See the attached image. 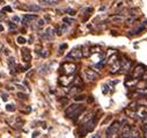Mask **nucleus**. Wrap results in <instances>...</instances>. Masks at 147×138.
Instances as JSON below:
<instances>
[{
	"mask_svg": "<svg viewBox=\"0 0 147 138\" xmlns=\"http://www.w3.org/2000/svg\"><path fill=\"white\" fill-rule=\"evenodd\" d=\"M103 93H104V94L108 93V85H104V86H103Z\"/></svg>",
	"mask_w": 147,
	"mask_h": 138,
	"instance_id": "34",
	"label": "nucleus"
},
{
	"mask_svg": "<svg viewBox=\"0 0 147 138\" xmlns=\"http://www.w3.org/2000/svg\"><path fill=\"white\" fill-rule=\"evenodd\" d=\"M130 137H132V138H139V137H141V135H140V132L138 130L132 129L131 132H130Z\"/></svg>",
	"mask_w": 147,
	"mask_h": 138,
	"instance_id": "16",
	"label": "nucleus"
},
{
	"mask_svg": "<svg viewBox=\"0 0 147 138\" xmlns=\"http://www.w3.org/2000/svg\"><path fill=\"white\" fill-rule=\"evenodd\" d=\"M60 71H61L64 74L71 76V74H73V73L77 71V65L73 64V63H65V64L61 65Z\"/></svg>",
	"mask_w": 147,
	"mask_h": 138,
	"instance_id": "2",
	"label": "nucleus"
},
{
	"mask_svg": "<svg viewBox=\"0 0 147 138\" xmlns=\"http://www.w3.org/2000/svg\"><path fill=\"white\" fill-rule=\"evenodd\" d=\"M57 1L56 0H40V4L41 5H45V6H48V5H53V4H56Z\"/></svg>",
	"mask_w": 147,
	"mask_h": 138,
	"instance_id": "15",
	"label": "nucleus"
},
{
	"mask_svg": "<svg viewBox=\"0 0 147 138\" xmlns=\"http://www.w3.org/2000/svg\"><path fill=\"white\" fill-rule=\"evenodd\" d=\"M5 55H7V56H8V55H9V52H8V50H7V49H6V50H5Z\"/></svg>",
	"mask_w": 147,
	"mask_h": 138,
	"instance_id": "39",
	"label": "nucleus"
},
{
	"mask_svg": "<svg viewBox=\"0 0 147 138\" xmlns=\"http://www.w3.org/2000/svg\"><path fill=\"white\" fill-rule=\"evenodd\" d=\"M119 128H121V122L119 121H115L108 128V130H107V137H113L114 135H116L118 132Z\"/></svg>",
	"mask_w": 147,
	"mask_h": 138,
	"instance_id": "3",
	"label": "nucleus"
},
{
	"mask_svg": "<svg viewBox=\"0 0 147 138\" xmlns=\"http://www.w3.org/2000/svg\"><path fill=\"white\" fill-rule=\"evenodd\" d=\"M26 11H30V12H38L41 9L40 6H36V5H27L23 7Z\"/></svg>",
	"mask_w": 147,
	"mask_h": 138,
	"instance_id": "13",
	"label": "nucleus"
},
{
	"mask_svg": "<svg viewBox=\"0 0 147 138\" xmlns=\"http://www.w3.org/2000/svg\"><path fill=\"white\" fill-rule=\"evenodd\" d=\"M76 85H78V86H81V85H82V80H81L79 77L76 78Z\"/></svg>",
	"mask_w": 147,
	"mask_h": 138,
	"instance_id": "27",
	"label": "nucleus"
},
{
	"mask_svg": "<svg viewBox=\"0 0 147 138\" xmlns=\"http://www.w3.org/2000/svg\"><path fill=\"white\" fill-rule=\"evenodd\" d=\"M3 11H4V12H12V7H9V6H5V7L3 8Z\"/></svg>",
	"mask_w": 147,
	"mask_h": 138,
	"instance_id": "32",
	"label": "nucleus"
},
{
	"mask_svg": "<svg viewBox=\"0 0 147 138\" xmlns=\"http://www.w3.org/2000/svg\"><path fill=\"white\" fill-rule=\"evenodd\" d=\"M74 100H76L77 102H79V101H84V100H86V96H85V95H76Z\"/></svg>",
	"mask_w": 147,
	"mask_h": 138,
	"instance_id": "19",
	"label": "nucleus"
},
{
	"mask_svg": "<svg viewBox=\"0 0 147 138\" xmlns=\"http://www.w3.org/2000/svg\"><path fill=\"white\" fill-rule=\"evenodd\" d=\"M38 136V132L37 131H36V132H34V135H32V137H37Z\"/></svg>",
	"mask_w": 147,
	"mask_h": 138,
	"instance_id": "38",
	"label": "nucleus"
},
{
	"mask_svg": "<svg viewBox=\"0 0 147 138\" xmlns=\"http://www.w3.org/2000/svg\"><path fill=\"white\" fill-rule=\"evenodd\" d=\"M36 23H37V27H40V28L45 24V22H44L43 19H37V20H36Z\"/></svg>",
	"mask_w": 147,
	"mask_h": 138,
	"instance_id": "18",
	"label": "nucleus"
},
{
	"mask_svg": "<svg viewBox=\"0 0 147 138\" xmlns=\"http://www.w3.org/2000/svg\"><path fill=\"white\" fill-rule=\"evenodd\" d=\"M84 74H85V78L88 81H96L98 79V73L90 70V68H86V70L84 71Z\"/></svg>",
	"mask_w": 147,
	"mask_h": 138,
	"instance_id": "5",
	"label": "nucleus"
},
{
	"mask_svg": "<svg viewBox=\"0 0 147 138\" xmlns=\"http://www.w3.org/2000/svg\"><path fill=\"white\" fill-rule=\"evenodd\" d=\"M8 27H9V29H11V30H12V29H13V30H15V29H16V24H15V23H13V22L8 23Z\"/></svg>",
	"mask_w": 147,
	"mask_h": 138,
	"instance_id": "30",
	"label": "nucleus"
},
{
	"mask_svg": "<svg viewBox=\"0 0 147 138\" xmlns=\"http://www.w3.org/2000/svg\"><path fill=\"white\" fill-rule=\"evenodd\" d=\"M15 86H16V87H19L20 89H24V87H23L22 85H20V84H15Z\"/></svg>",
	"mask_w": 147,
	"mask_h": 138,
	"instance_id": "37",
	"label": "nucleus"
},
{
	"mask_svg": "<svg viewBox=\"0 0 147 138\" xmlns=\"http://www.w3.org/2000/svg\"><path fill=\"white\" fill-rule=\"evenodd\" d=\"M146 70H147V68H146L144 65L138 64V65L134 67V70L132 71V77H133V78L139 79V78H141V77H142V74L146 72Z\"/></svg>",
	"mask_w": 147,
	"mask_h": 138,
	"instance_id": "4",
	"label": "nucleus"
},
{
	"mask_svg": "<svg viewBox=\"0 0 147 138\" xmlns=\"http://www.w3.org/2000/svg\"><path fill=\"white\" fill-rule=\"evenodd\" d=\"M92 12H93V7H87V8L84 9V13L85 14H90Z\"/></svg>",
	"mask_w": 147,
	"mask_h": 138,
	"instance_id": "24",
	"label": "nucleus"
},
{
	"mask_svg": "<svg viewBox=\"0 0 147 138\" xmlns=\"http://www.w3.org/2000/svg\"><path fill=\"white\" fill-rule=\"evenodd\" d=\"M37 53H38L40 56H42V57H47V56L49 55V52H48V51H45V50H42L41 52H37Z\"/></svg>",
	"mask_w": 147,
	"mask_h": 138,
	"instance_id": "25",
	"label": "nucleus"
},
{
	"mask_svg": "<svg viewBox=\"0 0 147 138\" xmlns=\"http://www.w3.org/2000/svg\"><path fill=\"white\" fill-rule=\"evenodd\" d=\"M21 56H22V58H23V60H24L26 63H29V62L31 60V55H30V51H29L27 48L21 49Z\"/></svg>",
	"mask_w": 147,
	"mask_h": 138,
	"instance_id": "10",
	"label": "nucleus"
},
{
	"mask_svg": "<svg viewBox=\"0 0 147 138\" xmlns=\"http://www.w3.org/2000/svg\"><path fill=\"white\" fill-rule=\"evenodd\" d=\"M141 78H142L144 80H146V81H147V70H146V72L142 74V77H141Z\"/></svg>",
	"mask_w": 147,
	"mask_h": 138,
	"instance_id": "35",
	"label": "nucleus"
},
{
	"mask_svg": "<svg viewBox=\"0 0 147 138\" xmlns=\"http://www.w3.org/2000/svg\"><path fill=\"white\" fill-rule=\"evenodd\" d=\"M84 110H85L84 106L78 105V103H77V105H72V106L67 107V109L65 110V115H66V117H68V118L76 120V118H78V117L84 113Z\"/></svg>",
	"mask_w": 147,
	"mask_h": 138,
	"instance_id": "1",
	"label": "nucleus"
},
{
	"mask_svg": "<svg viewBox=\"0 0 147 138\" xmlns=\"http://www.w3.org/2000/svg\"><path fill=\"white\" fill-rule=\"evenodd\" d=\"M18 96H19L20 99H27V95H26V94H23V93H19V94H18Z\"/></svg>",
	"mask_w": 147,
	"mask_h": 138,
	"instance_id": "33",
	"label": "nucleus"
},
{
	"mask_svg": "<svg viewBox=\"0 0 147 138\" xmlns=\"http://www.w3.org/2000/svg\"><path fill=\"white\" fill-rule=\"evenodd\" d=\"M52 29L51 28H49V29H47V31L44 32V34H42V37H44V39H47V40H52L53 39V34H52Z\"/></svg>",
	"mask_w": 147,
	"mask_h": 138,
	"instance_id": "12",
	"label": "nucleus"
},
{
	"mask_svg": "<svg viewBox=\"0 0 147 138\" xmlns=\"http://www.w3.org/2000/svg\"><path fill=\"white\" fill-rule=\"evenodd\" d=\"M6 110L7 112H15V106L14 105H7L6 106Z\"/></svg>",
	"mask_w": 147,
	"mask_h": 138,
	"instance_id": "20",
	"label": "nucleus"
},
{
	"mask_svg": "<svg viewBox=\"0 0 147 138\" xmlns=\"http://www.w3.org/2000/svg\"><path fill=\"white\" fill-rule=\"evenodd\" d=\"M1 3H3V1H1V0H0V4H1Z\"/></svg>",
	"mask_w": 147,
	"mask_h": 138,
	"instance_id": "42",
	"label": "nucleus"
},
{
	"mask_svg": "<svg viewBox=\"0 0 147 138\" xmlns=\"http://www.w3.org/2000/svg\"><path fill=\"white\" fill-rule=\"evenodd\" d=\"M65 12H66V13H68L69 15H74V14L77 13V12H76L74 9H72V8H67V9L65 11Z\"/></svg>",
	"mask_w": 147,
	"mask_h": 138,
	"instance_id": "23",
	"label": "nucleus"
},
{
	"mask_svg": "<svg viewBox=\"0 0 147 138\" xmlns=\"http://www.w3.org/2000/svg\"><path fill=\"white\" fill-rule=\"evenodd\" d=\"M13 21L19 22V21H21V20H20V18H19V16H13Z\"/></svg>",
	"mask_w": 147,
	"mask_h": 138,
	"instance_id": "36",
	"label": "nucleus"
},
{
	"mask_svg": "<svg viewBox=\"0 0 147 138\" xmlns=\"http://www.w3.org/2000/svg\"><path fill=\"white\" fill-rule=\"evenodd\" d=\"M146 87H147V85H146Z\"/></svg>",
	"mask_w": 147,
	"mask_h": 138,
	"instance_id": "43",
	"label": "nucleus"
},
{
	"mask_svg": "<svg viewBox=\"0 0 147 138\" xmlns=\"http://www.w3.org/2000/svg\"><path fill=\"white\" fill-rule=\"evenodd\" d=\"M4 19H6V14H5L4 11H1V12H0V21H3Z\"/></svg>",
	"mask_w": 147,
	"mask_h": 138,
	"instance_id": "31",
	"label": "nucleus"
},
{
	"mask_svg": "<svg viewBox=\"0 0 147 138\" xmlns=\"http://www.w3.org/2000/svg\"><path fill=\"white\" fill-rule=\"evenodd\" d=\"M18 43H19V44H24V43H26V39L22 37V36H19V37H18Z\"/></svg>",
	"mask_w": 147,
	"mask_h": 138,
	"instance_id": "22",
	"label": "nucleus"
},
{
	"mask_svg": "<svg viewBox=\"0 0 147 138\" xmlns=\"http://www.w3.org/2000/svg\"><path fill=\"white\" fill-rule=\"evenodd\" d=\"M82 51H80L79 49H73L72 51H69V53L66 56V58L68 59H80L82 57Z\"/></svg>",
	"mask_w": 147,
	"mask_h": 138,
	"instance_id": "7",
	"label": "nucleus"
},
{
	"mask_svg": "<svg viewBox=\"0 0 147 138\" xmlns=\"http://www.w3.org/2000/svg\"><path fill=\"white\" fill-rule=\"evenodd\" d=\"M111 20L113 21H123V18L122 16H113Z\"/></svg>",
	"mask_w": 147,
	"mask_h": 138,
	"instance_id": "29",
	"label": "nucleus"
},
{
	"mask_svg": "<svg viewBox=\"0 0 147 138\" xmlns=\"http://www.w3.org/2000/svg\"><path fill=\"white\" fill-rule=\"evenodd\" d=\"M90 52H92V53H94V52L98 53V52H101V48H100L98 45H96V47H93V48H90Z\"/></svg>",
	"mask_w": 147,
	"mask_h": 138,
	"instance_id": "17",
	"label": "nucleus"
},
{
	"mask_svg": "<svg viewBox=\"0 0 147 138\" xmlns=\"http://www.w3.org/2000/svg\"><path fill=\"white\" fill-rule=\"evenodd\" d=\"M119 70H121V60H116V62H114L113 63V65H111V67H110V73L111 74H115V73H118L119 72Z\"/></svg>",
	"mask_w": 147,
	"mask_h": 138,
	"instance_id": "9",
	"label": "nucleus"
},
{
	"mask_svg": "<svg viewBox=\"0 0 147 138\" xmlns=\"http://www.w3.org/2000/svg\"><path fill=\"white\" fill-rule=\"evenodd\" d=\"M63 21H64V22H67L68 24L73 23V19H69V18H64V19H63Z\"/></svg>",
	"mask_w": 147,
	"mask_h": 138,
	"instance_id": "26",
	"label": "nucleus"
},
{
	"mask_svg": "<svg viewBox=\"0 0 147 138\" xmlns=\"http://www.w3.org/2000/svg\"><path fill=\"white\" fill-rule=\"evenodd\" d=\"M0 96H1L3 101H7V100H8V95H7L6 93H1V95H0Z\"/></svg>",
	"mask_w": 147,
	"mask_h": 138,
	"instance_id": "28",
	"label": "nucleus"
},
{
	"mask_svg": "<svg viewBox=\"0 0 147 138\" xmlns=\"http://www.w3.org/2000/svg\"><path fill=\"white\" fill-rule=\"evenodd\" d=\"M144 26H147V20H146V21L144 22Z\"/></svg>",
	"mask_w": 147,
	"mask_h": 138,
	"instance_id": "41",
	"label": "nucleus"
},
{
	"mask_svg": "<svg viewBox=\"0 0 147 138\" xmlns=\"http://www.w3.org/2000/svg\"><path fill=\"white\" fill-rule=\"evenodd\" d=\"M137 114H138V116H140L142 118H147V109L146 108H140L139 110L137 109Z\"/></svg>",
	"mask_w": 147,
	"mask_h": 138,
	"instance_id": "14",
	"label": "nucleus"
},
{
	"mask_svg": "<svg viewBox=\"0 0 147 138\" xmlns=\"http://www.w3.org/2000/svg\"><path fill=\"white\" fill-rule=\"evenodd\" d=\"M131 66H132V62L130 59H123V60H121V70H119V73H126L129 70H131Z\"/></svg>",
	"mask_w": 147,
	"mask_h": 138,
	"instance_id": "6",
	"label": "nucleus"
},
{
	"mask_svg": "<svg viewBox=\"0 0 147 138\" xmlns=\"http://www.w3.org/2000/svg\"><path fill=\"white\" fill-rule=\"evenodd\" d=\"M38 18L36 16V15H29V14H26L22 19V23L23 24H32L36 20H37Z\"/></svg>",
	"mask_w": 147,
	"mask_h": 138,
	"instance_id": "8",
	"label": "nucleus"
},
{
	"mask_svg": "<svg viewBox=\"0 0 147 138\" xmlns=\"http://www.w3.org/2000/svg\"><path fill=\"white\" fill-rule=\"evenodd\" d=\"M4 30V27L3 26H0V31H3Z\"/></svg>",
	"mask_w": 147,
	"mask_h": 138,
	"instance_id": "40",
	"label": "nucleus"
},
{
	"mask_svg": "<svg viewBox=\"0 0 147 138\" xmlns=\"http://www.w3.org/2000/svg\"><path fill=\"white\" fill-rule=\"evenodd\" d=\"M67 29H68L67 23H63V24L60 26V30H61V32H66V31H67Z\"/></svg>",
	"mask_w": 147,
	"mask_h": 138,
	"instance_id": "21",
	"label": "nucleus"
},
{
	"mask_svg": "<svg viewBox=\"0 0 147 138\" xmlns=\"http://www.w3.org/2000/svg\"><path fill=\"white\" fill-rule=\"evenodd\" d=\"M73 81V77H67V74H65V77H61L60 79H59V83L63 85V86H68Z\"/></svg>",
	"mask_w": 147,
	"mask_h": 138,
	"instance_id": "11",
	"label": "nucleus"
}]
</instances>
